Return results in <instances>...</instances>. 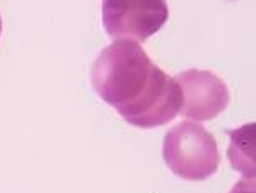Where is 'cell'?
I'll list each match as a JSON object with an SVG mask.
<instances>
[{"label": "cell", "mask_w": 256, "mask_h": 193, "mask_svg": "<svg viewBox=\"0 0 256 193\" xmlns=\"http://www.w3.org/2000/svg\"><path fill=\"white\" fill-rule=\"evenodd\" d=\"M90 84L102 101L138 128L166 125L183 106L176 79L150 62L137 41L116 40L106 46L92 64Z\"/></svg>", "instance_id": "obj_1"}, {"label": "cell", "mask_w": 256, "mask_h": 193, "mask_svg": "<svg viewBox=\"0 0 256 193\" xmlns=\"http://www.w3.org/2000/svg\"><path fill=\"white\" fill-rule=\"evenodd\" d=\"M162 156L168 168L188 182H204L217 173L220 156L214 135L195 122H181L168 130Z\"/></svg>", "instance_id": "obj_2"}, {"label": "cell", "mask_w": 256, "mask_h": 193, "mask_svg": "<svg viewBox=\"0 0 256 193\" xmlns=\"http://www.w3.org/2000/svg\"><path fill=\"white\" fill-rule=\"evenodd\" d=\"M168 19L166 0H102V26L113 40L144 43Z\"/></svg>", "instance_id": "obj_3"}, {"label": "cell", "mask_w": 256, "mask_h": 193, "mask_svg": "<svg viewBox=\"0 0 256 193\" xmlns=\"http://www.w3.org/2000/svg\"><path fill=\"white\" fill-rule=\"evenodd\" d=\"M183 94L181 114L193 122L218 116L230 101L226 82L208 70H186L174 77Z\"/></svg>", "instance_id": "obj_4"}, {"label": "cell", "mask_w": 256, "mask_h": 193, "mask_svg": "<svg viewBox=\"0 0 256 193\" xmlns=\"http://www.w3.org/2000/svg\"><path fill=\"white\" fill-rule=\"evenodd\" d=\"M229 161L232 168L246 178H254V123L230 130Z\"/></svg>", "instance_id": "obj_5"}, {"label": "cell", "mask_w": 256, "mask_h": 193, "mask_svg": "<svg viewBox=\"0 0 256 193\" xmlns=\"http://www.w3.org/2000/svg\"><path fill=\"white\" fill-rule=\"evenodd\" d=\"M230 193H256L254 190V178H244L234 184Z\"/></svg>", "instance_id": "obj_6"}, {"label": "cell", "mask_w": 256, "mask_h": 193, "mask_svg": "<svg viewBox=\"0 0 256 193\" xmlns=\"http://www.w3.org/2000/svg\"><path fill=\"white\" fill-rule=\"evenodd\" d=\"M0 34H2V18H0Z\"/></svg>", "instance_id": "obj_7"}]
</instances>
